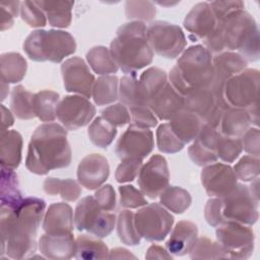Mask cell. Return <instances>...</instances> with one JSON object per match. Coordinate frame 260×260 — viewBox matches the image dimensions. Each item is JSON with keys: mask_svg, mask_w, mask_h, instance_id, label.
I'll return each mask as SVG.
<instances>
[{"mask_svg": "<svg viewBox=\"0 0 260 260\" xmlns=\"http://www.w3.org/2000/svg\"><path fill=\"white\" fill-rule=\"evenodd\" d=\"M125 13L128 19L138 21H150L154 18L156 9L150 1H126Z\"/></svg>", "mask_w": 260, "mask_h": 260, "instance_id": "obj_46", "label": "cell"}, {"mask_svg": "<svg viewBox=\"0 0 260 260\" xmlns=\"http://www.w3.org/2000/svg\"><path fill=\"white\" fill-rule=\"evenodd\" d=\"M119 100L130 111V115L140 111L147 106L139 87L136 75H125L120 80Z\"/></svg>", "mask_w": 260, "mask_h": 260, "instance_id": "obj_30", "label": "cell"}, {"mask_svg": "<svg viewBox=\"0 0 260 260\" xmlns=\"http://www.w3.org/2000/svg\"><path fill=\"white\" fill-rule=\"evenodd\" d=\"M192 259H221L226 258L221 246L206 237L198 238L189 253Z\"/></svg>", "mask_w": 260, "mask_h": 260, "instance_id": "obj_45", "label": "cell"}, {"mask_svg": "<svg viewBox=\"0 0 260 260\" xmlns=\"http://www.w3.org/2000/svg\"><path fill=\"white\" fill-rule=\"evenodd\" d=\"M37 4L46 14L50 25L60 28L70 25L73 1H37Z\"/></svg>", "mask_w": 260, "mask_h": 260, "instance_id": "obj_31", "label": "cell"}, {"mask_svg": "<svg viewBox=\"0 0 260 260\" xmlns=\"http://www.w3.org/2000/svg\"><path fill=\"white\" fill-rule=\"evenodd\" d=\"M221 213L225 220H234L243 224L253 225L259 217L258 202L249 186L237 184L225 196L221 197Z\"/></svg>", "mask_w": 260, "mask_h": 260, "instance_id": "obj_9", "label": "cell"}, {"mask_svg": "<svg viewBox=\"0 0 260 260\" xmlns=\"http://www.w3.org/2000/svg\"><path fill=\"white\" fill-rule=\"evenodd\" d=\"M110 259H121V258H136L133 254H131L128 250L124 248H115L109 253Z\"/></svg>", "mask_w": 260, "mask_h": 260, "instance_id": "obj_60", "label": "cell"}, {"mask_svg": "<svg viewBox=\"0 0 260 260\" xmlns=\"http://www.w3.org/2000/svg\"><path fill=\"white\" fill-rule=\"evenodd\" d=\"M156 145L161 152L176 153L184 148L185 143L174 133L170 123H164L156 130Z\"/></svg>", "mask_w": 260, "mask_h": 260, "instance_id": "obj_43", "label": "cell"}, {"mask_svg": "<svg viewBox=\"0 0 260 260\" xmlns=\"http://www.w3.org/2000/svg\"><path fill=\"white\" fill-rule=\"evenodd\" d=\"M94 198L100 206L107 211H114L116 208V194L112 185L107 184L96 189Z\"/></svg>", "mask_w": 260, "mask_h": 260, "instance_id": "obj_57", "label": "cell"}, {"mask_svg": "<svg viewBox=\"0 0 260 260\" xmlns=\"http://www.w3.org/2000/svg\"><path fill=\"white\" fill-rule=\"evenodd\" d=\"M86 60L90 68L96 74L108 75L111 73H116L119 69L110 49L104 46L92 47L86 53Z\"/></svg>", "mask_w": 260, "mask_h": 260, "instance_id": "obj_34", "label": "cell"}, {"mask_svg": "<svg viewBox=\"0 0 260 260\" xmlns=\"http://www.w3.org/2000/svg\"><path fill=\"white\" fill-rule=\"evenodd\" d=\"M109 175V162L100 153H90L84 156L77 168L78 183L87 190L99 189L107 181Z\"/></svg>", "mask_w": 260, "mask_h": 260, "instance_id": "obj_19", "label": "cell"}, {"mask_svg": "<svg viewBox=\"0 0 260 260\" xmlns=\"http://www.w3.org/2000/svg\"><path fill=\"white\" fill-rule=\"evenodd\" d=\"M216 21H220L233 13L243 10L245 7L242 1H212L209 3Z\"/></svg>", "mask_w": 260, "mask_h": 260, "instance_id": "obj_53", "label": "cell"}, {"mask_svg": "<svg viewBox=\"0 0 260 260\" xmlns=\"http://www.w3.org/2000/svg\"><path fill=\"white\" fill-rule=\"evenodd\" d=\"M197 239V225L188 220H181L171 233V236L166 243V249L170 254L184 256L191 252Z\"/></svg>", "mask_w": 260, "mask_h": 260, "instance_id": "obj_24", "label": "cell"}, {"mask_svg": "<svg viewBox=\"0 0 260 260\" xmlns=\"http://www.w3.org/2000/svg\"><path fill=\"white\" fill-rule=\"evenodd\" d=\"M237 178L243 182H252L259 176L260 160L259 156L244 155L234 167Z\"/></svg>", "mask_w": 260, "mask_h": 260, "instance_id": "obj_47", "label": "cell"}, {"mask_svg": "<svg viewBox=\"0 0 260 260\" xmlns=\"http://www.w3.org/2000/svg\"><path fill=\"white\" fill-rule=\"evenodd\" d=\"M144 22L134 20L122 24L110 45L111 54L118 67L127 74L136 72L152 62L153 51L147 41Z\"/></svg>", "mask_w": 260, "mask_h": 260, "instance_id": "obj_4", "label": "cell"}, {"mask_svg": "<svg viewBox=\"0 0 260 260\" xmlns=\"http://www.w3.org/2000/svg\"><path fill=\"white\" fill-rule=\"evenodd\" d=\"M188 154L191 160L199 167H205V166L211 165L213 162H216V160L218 159L214 151L204 146L197 139H194V142L189 147Z\"/></svg>", "mask_w": 260, "mask_h": 260, "instance_id": "obj_51", "label": "cell"}, {"mask_svg": "<svg viewBox=\"0 0 260 260\" xmlns=\"http://www.w3.org/2000/svg\"><path fill=\"white\" fill-rule=\"evenodd\" d=\"M170 172L165 156L153 154L138 174V185L143 195L154 199L169 186Z\"/></svg>", "mask_w": 260, "mask_h": 260, "instance_id": "obj_16", "label": "cell"}, {"mask_svg": "<svg viewBox=\"0 0 260 260\" xmlns=\"http://www.w3.org/2000/svg\"><path fill=\"white\" fill-rule=\"evenodd\" d=\"M1 81L6 83H17L22 80L26 73V60L15 52L4 53L0 57Z\"/></svg>", "mask_w": 260, "mask_h": 260, "instance_id": "obj_33", "label": "cell"}, {"mask_svg": "<svg viewBox=\"0 0 260 260\" xmlns=\"http://www.w3.org/2000/svg\"><path fill=\"white\" fill-rule=\"evenodd\" d=\"M204 216L207 223L216 228L224 221L221 213V199L218 197L211 198L206 202L204 208Z\"/></svg>", "mask_w": 260, "mask_h": 260, "instance_id": "obj_54", "label": "cell"}, {"mask_svg": "<svg viewBox=\"0 0 260 260\" xmlns=\"http://www.w3.org/2000/svg\"><path fill=\"white\" fill-rule=\"evenodd\" d=\"M216 228L217 243L221 246L226 258L247 259L252 255L255 237L249 225L225 220Z\"/></svg>", "mask_w": 260, "mask_h": 260, "instance_id": "obj_10", "label": "cell"}, {"mask_svg": "<svg viewBox=\"0 0 260 260\" xmlns=\"http://www.w3.org/2000/svg\"><path fill=\"white\" fill-rule=\"evenodd\" d=\"M39 249L40 252L49 259H70L75 254V240L73 234H45L39 241Z\"/></svg>", "mask_w": 260, "mask_h": 260, "instance_id": "obj_25", "label": "cell"}, {"mask_svg": "<svg viewBox=\"0 0 260 260\" xmlns=\"http://www.w3.org/2000/svg\"><path fill=\"white\" fill-rule=\"evenodd\" d=\"M203 124V121L197 115L184 108L170 119L172 130L185 144L197 137Z\"/></svg>", "mask_w": 260, "mask_h": 260, "instance_id": "obj_26", "label": "cell"}, {"mask_svg": "<svg viewBox=\"0 0 260 260\" xmlns=\"http://www.w3.org/2000/svg\"><path fill=\"white\" fill-rule=\"evenodd\" d=\"M60 102L59 94L53 90H41L35 93L34 111L36 117L43 122H54L56 119V108Z\"/></svg>", "mask_w": 260, "mask_h": 260, "instance_id": "obj_39", "label": "cell"}, {"mask_svg": "<svg viewBox=\"0 0 260 260\" xmlns=\"http://www.w3.org/2000/svg\"><path fill=\"white\" fill-rule=\"evenodd\" d=\"M114 211L103 209L94 196L83 197L76 205L74 212V222L76 229L86 231L98 238L108 237L116 224Z\"/></svg>", "mask_w": 260, "mask_h": 260, "instance_id": "obj_7", "label": "cell"}, {"mask_svg": "<svg viewBox=\"0 0 260 260\" xmlns=\"http://www.w3.org/2000/svg\"><path fill=\"white\" fill-rule=\"evenodd\" d=\"M73 219V211L68 203H53L45 213L43 230L49 235L72 234Z\"/></svg>", "mask_w": 260, "mask_h": 260, "instance_id": "obj_23", "label": "cell"}, {"mask_svg": "<svg viewBox=\"0 0 260 260\" xmlns=\"http://www.w3.org/2000/svg\"><path fill=\"white\" fill-rule=\"evenodd\" d=\"M43 189L49 195H60V197L69 202H73L81 194L80 185L72 179H58L49 177L44 181Z\"/></svg>", "mask_w": 260, "mask_h": 260, "instance_id": "obj_35", "label": "cell"}, {"mask_svg": "<svg viewBox=\"0 0 260 260\" xmlns=\"http://www.w3.org/2000/svg\"><path fill=\"white\" fill-rule=\"evenodd\" d=\"M19 1H8L1 2V30H5L10 28L14 23V18L18 14V10H20Z\"/></svg>", "mask_w": 260, "mask_h": 260, "instance_id": "obj_55", "label": "cell"}, {"mask_svg": "<svg viewBox=\"0 0 260 260\" xmlns=\"http://www.w3.org/2000/svg\"><path fill=\"white\" fill-rule=\"evenodd\" d=\"M145 258L146 259H172L173 257L167 249L158 245H152L148 248L145 254Z\"/></svg>", "mask_w": 260, "mask_h": 260, "instance_id": "obj_58", "label": "cell"}, {"mask_svg": "<svg viewBox=\"0 0 260 260\" xmlns=\"http://www.w3.org/2000/svg\"><path fill=\"white\" fill-rule=\"evenodd\" d=\"M214 68V79L211 87L223 91V85L228 79L247 69L248 61L239 53L224 51L212 57Z\"/></svg>", "mask_w": 260, "mask_h": 260, "instance_id": "obj_21", "label": "cell"}, {"mask_svg": "<svg viewBox=\"0 0 260 260\" xmlns=\"http://www.w3.org/2000/svg\"><path fill=\"white\" fill-rule=\"evenodd\" d=\"M251 124L252 120L247 110L228 108L222 113L218 130L224 136L240 138Z\"/></svg>", "mask_w": 260, "mask_h": 260, "instance_id": "obj_28", "label": "cell"}, {"mask_svg": "<svg viewBox=\"0 0 260 260\" xmlns=\"http://www.w3.org/2000/svg\"><path fill=\"white\" fill-rule=\"evenodd\" d=\"M71 156L65 128L57 123H45L30 137L25 167L32 174L46 175L52 170L68 167Z\"/></svg>", "mask_w": 260, "mask_h": 260, "instance_id": "obj_3", "label": "cell"}, {"mask_svg": "<svg viewBox=\"0 0 260 260\" xmlns=\"http://www.w3.org/2000/svg\"><path fill=\"white\" fill-rule=\"evenodd\" d=\"M1 131H6L14 123V118L10 110H8L4 105H1Z\"/></svg>", "mask_w": 260, "mask_h": 260, "instance_id": "obj_59", "label": "cell"}, {"mask_svg": "<svg viewBox=\"0 0 260 260\" xmlns=\"http://www.w3.org/2000/svg\"><path fill=\"white\" fill-rule=\"evenodd\" d=\"M23 200L17 175L13 169L1 166L0 202L1 207L15 208Z\"/></svg>", "mask_w": 260, "mask_h": 260, "instance_id": "obj_29", "label": "cell"}, {"mask_svg": "<svg viewBox=\"0 0 260 260\" xmlns=\"http://www.w3.org/2000/svg\"><path fill=\"white\" fill-rule=\"evenodd\" d=\"M102 117L115 127H122L131 121V115L128 108L122 103L107 107L102 112Z\"/></svg>", "mask_w": 260, "mask_h": 260, "instance_id": "obj_50", "label": "cell"}, {"mask_svg": "<svg viewBox=\"0 0 260 260\" xmlns=\"http://www.w3.org/2000/svg\"><path fill=\"white\" fill-rule=\"evenodd\" d=\"M61 73L64 87L68 92H75L87 99L91 96L95 79L80 57L65 60L61 65Z\"/></svg>", "mask_w": 260, "mask_h": 260, "instance_id": "obj_17", "label": "cell"}, {"mask_svg": "<svg viewBox=\"0 0 260 260\" xmlns=\"http://www.w3.org/2000/svg\"><path fill=\"white\" fill-rule=\"evenodd\" d=\"M243 151L241 138L228 137L220 133L216 145L215 153L218 158L225 162L235 161Z\"/></svg>", "mask_w": 260, "mask_h": 260, "instance_id": "obj_44", "label": "cell"}, {"mask_svg": "<svg viewBox=\"0 0 260 260\" xmlns=\"http://www.w3.org/2000/svg\"><path fill=\"white\" fill-rule=\"evenodd\" d=\"M142 167V160L137 158H127L121 160L115 173V179L118 183H127L133 181L139 174Z\"/></svg>", "mask_w": 260, "mask_h": 260, "instance_id": "obj_52", "label": "cell"}, {"mask_svg": "<svg viewBox=\"0 0 260 260\" xmlns=\"http://www.w3.org/2000/svg\"><path fill=\"white\" fill-rule=\"evenodd\" d=\"M153 146V133L148 128L131 124L117 141L115 152L121 160L127 158L143 160L150 154Z\"/></svg>", "mask_w": 260, "mask_h": 260, "instance_id": "obj_14", "label": "cell"}, {"mask_svg": "<svg viewBox=\"0 0 260 260\" xmlns=\"http://www.w3.org/2000/svg\"><path fill=\"white\" fill-rule=\"evenodd\" d=\"M23 50L32 61L60 63L75 52L76 43L65 30L37 29L26 37Z\"/></svg>", "mask_w": 260, "mask_h": 260, "instance_id": "obj_6", "label": "cell"}, {"mask_svg": "<svg viewBox=\"0 0 260 260\" xmlns=\"http://www.w3.org/2000/svg\"><path fill=\"white\" fill-rule=\"evenodd\" d=\"M243 149L255 156L260 153V132L257 127L249 128L241 137Z\"/></svg>", "mask_w": 260, "mask_h": 260, "instance_id": "obj_56", "label": "cell"}, {"mask_svg": "<svg viewBox=\"0 0 260 260\" xmlns=\"http://www.w3.org/2000/svg\"><path fill=\"white\" fill-rule=\"evenodd\" d=\"M109 253L108 246L93 235H80L75 240L74 257L77 259H107Z\"/></svg>", "mask_w": 260, "mask_h": 260, "instance_id": "obj_32", "label": "cell"}, {"mask_svg": "<svg viewBox=\"0 0 260 260\" xmlns=\"http://www.w3.org/2000/svg\"><path fill=\"white\" fill-rule=\"evenodd\" d=\"M147 41L151 50L157 55L175 59L186 48L187 40L182 28L168 21H153L147 26Z\"/></svg>", "mask_w": 260, "mask_h": 260, "instance_id": "obj_11", "label": "cell"}, {"mask_svg": "<svg viewBox=\"0 0 260 260\" xmlns=\"http://www.w3.org/2000/svg\"><path fill=\"white\" fill-rule=\"evenodd\" d=\"M229 106L218 100L210 86L195 89L184 96V109L197 115L204 124L218 129L222 113Z\"/></svg>", "mask_w": 260, "mask_h": 260, "instance_id": "obj_13", "label": "cell"}, {"mask_svg": "<svg viewBox=\"0 0 260 260\" xmlns=\"http://www.w3.org/2000/svg\"><path fill=\"white\" fill-rule=\"evenodd\" d=\"M202 42L211 55L238 51L251 62L257 61L260 56L259 29L253 16L245 9L216 21L214 30Z\"/></svg>", "mask_w": 260, "mask_h": 260, "instance_id": "obj_2", "label": "cell"}, {"mask_svg": "<svg viewBox=\"0 0 260 260\" xmlns=\"http://www.w3.org/2000/svg\"><path fill=\"white\" fill-rule=\"evenodd\" d=\"M184 27L189 31V38L193 41H203L216 26V19L208 2L195 4L184 19Z\"/></svg>", "mask_w": 260, "mask_h": 260, "instance_id": "obj_20", "label": "cell"}, {"mask_svg": "<svg viewBox=\"0 0 260 260\" xmlns=\"http://www.w3.org/2000/svg\"><path fill=\"white\" fill-rule=\"evenodd\" d=\"M22 137L16 130L1 131L0 162L2 167L15 170L21 161Z\"/></svg>", "mask_w": 260, "mask_h": 260, "instance_id": "obj_27", "label": "cell"}, {"mask_svg": "<svg viewBox=\"0 0 260 260\" xmlns=\"http://www.w3.org/2000/svg\"><path fill=\"white\" fill-rule=\"evenodd\" d=\"M89 140L98 147L107 148L117 135V128L102 116L95 118L87 130Z\"/></svg>", "mask_w": 260, "mask_h": 260, "instance_id": "obj_41", "label": "cell"}, {"mask_svg": "<svg viewBox=\"0 0 260 260\" xmlns=\"http://www.w3.org/2000/svg\"><path fill=\"white\" fill-rule=\"evenodd\" d=\"M170 83L183 96L211 85L214 68L211 53L202 45L186 49L170 71Z\"/></svg>", "mask_w": 260, "mask_h": 260, "instance_id": "obj_5", "label": "cell"}, {"mask_svg": "<svg viewBox=\"0 0 260 260\" xmlns=\"http://www.w3.org/2000/svg\"><path fill=\"white\" fill-rule=\"evenodd\" d=\"M174 216L159 203H150L134 214V224L141 238L147 241H162L170 234Z\"/></svg>", "mask_w": 260, "mask_h": 260, "instance_id": "obj_12", "label": "cell"}, {"mask_svg": "<svg viewBox=\"0 0 260 260\" xmlns=\"http://www.w3.org/2000/svg\"><path fill=\"white\" fill-rule=\"evenodd\" d=\"M1 88H2V90H1V94H2L1 100L3 101L5 99V96H6V92H8V90H7L8 89V83L2 81L1 82Z\"/></svg>", "mask_w": 260, "mask_h": 260, "instance_id": "obj_61", "label": "cell"}, {"mask_svg": "<svg viewBox=\"0 0 260 260\" xmlns=\"http://www.w3.org/2000/svg\"><path fill=\"white\" fill-rule=\"evenodd\" d=\"M35 93L26 90L22 85L12 88L10 107L13 114L20 120H30L36 117L34 111Z\"/></svg>", "mask_w": 260, "mask_h": 260, "instance_id": "obj_38", "label": "cell"}, {"mask_svg": "<svg viewBox=\"0 0 260 260\" xmlns=\"http://www.w3.org/2000/svg\"><path fill=\"white\" fill-rule=\"evenodd\" d=\"M95 107L82 95H66L57 105L56 116L67 130H77L89 124Z\"/></svg>", "mask_w": 260, "mask_h": 260, "instance_id": "obj_15", "label": "cell"}, {"mask_svg": "<svg viewBox=\"0 0 260 260\" xmlns=\"http://www.w3.org/2000/svg\"><path fill=\"white\" fill-rule=\"evenodd\" d=\"M120 204L124 208H138L147 205L142 192L132 185H124L119 187Z\"/></svg>", "mask_w": 260, "mask_h": 260, "instance_id": "obj_49", "label": "cell"}, {"mask_svg": "<svg viewBox=\"0 0 260 260\" xmlns=\"http://www.w3.org/2000/svg\"><path fill=\"white\" fill-rule=\"evenodd\" d=\"M148 108L159 120H170L177 112L184 108V96L170 83L159 89L148 102Z\"/></svg>", "mask_w": 260, "mask_h": 260, "instance_id": "obj_22", "label": "cell"}, {"mask_svg": "<svg viewBox=\"0 0 260 260\" xmlns=\"http://www.w3.org/2000/svg\"><path fill=\"white\" fill-rule=\"evenodd\" d=\"M260 74L257 69H245L228 79L223 85V99L230 108L251 109L258 106Z\"/></svg>", "mask_w": 260, "mask_h": 260, "instance_id": "obj_8", "label": "cell"}, {"mask_svg": "<svg viewBox=\"0 0 260 260\" xmlns=\"http://www.w3.org/2000/svg\"><path fill=\"white\" fill-rule=\"evenodd\" d=\"M159 200L165 208L177 214L185 212L192 203L190 193L178 186H168L160 193Z\"/></svg>", "mask_w": 260, "mask_h": 260, "instance_id": "obj_36", "label": "cell"}, {"mask_svg": "<svg viewBox=\"0 0 260 260\" xmlns=\"http://www.w3.org/2000/svg\"><path fill=\"white\" fill-rule=\"evenodd\" d=\"M200 179L210 197L221 198L228 195L238 184V178L233 168L220 162L205 166L201 171Z\"/></svg>", "mask_w": 260, "mask_h": 260, "instance_id": "obj_18", "label": "cell"}, {"mask_svg": "<svg viewBox=\"0 0 260 260\" xmlns=\"http://www.w3.org/2000/svg\"><path fill=\"white\" fill-rule=\"evenodd\" d=\"M45 208L46 202L37 197L23 198L15 208H0L1 256L6 253L12 259L32 257Z\"/></svg>", "mask_w": 260, "mask_h": 260, "instance_id": "obj_1", "label": "cell"}, {"mask_svg": "<svg viewBox=\"0 0 260 260\" xmlns=\"http://www.w3.org/2000/svg\"><path fill=\"white\" fill-rule=\"evenodd\" d=\"M118 77L115 75H104L99 77L93 84L91 96L98 106L114 103L119 99Z\"/></svg>", "mask_w": 260, "mask_h": 260, "instance_id": "obj_37", "label": "cell"}, {"mask_svg": "<svg viewBox=\"0 0 260 260\" xmlns=\"http://www.w3.org/2000/svg\"><path fill=\"white\" fill-rule=\"evenodd\" d=\"M138 81L142 96L147 104V102L167 84L168 75L160 68L150 67L142 72Z\"/></svg>", "mask_w": 260, "mask_h": 260, "instance_id": "obj_40", "label": "cell"}, {"mask_svg": "<svg viewBox=\"0 0 260 260\" xmlns=\"http://www.w3.org/2000/svg\"><path fill=\"white\" fill-rule=\"evenodd\" d=\"M20 16L32 27H43L47 22L46 14L37 4V1H22L20 3Z\"/></svg>", "mask_w": 260, "mask_h": 260, "instance_id": "obj_48", "label": "cell"}, {"mask_svg": "<svg viewBox=\"0 0 260 260\" xmlns=\"http://www.w3.org/2000/svg\"><path fill=\"white\" fill-rule=\"evenodd\" d=\"M117 233L121 242L127 246H137L141 237L134 224V213L128 209L121 210L117 218Z\"/></svg>", "mask_w": 260, "mask_h": 260, "instance_id": "obj_42", "label": "cell"}]
</instances>
